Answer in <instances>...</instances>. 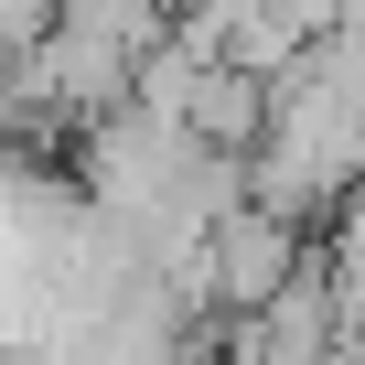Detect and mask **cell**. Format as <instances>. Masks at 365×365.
Returning <instances> with one entry per match:
<instances>
[{"instance_id":"1","label":"cell","mask_w":365,"mask_h":365,"mask_svg":"<svg viewBox=\"0 0 365 365\" xmlns=\"http://www.w3.org/2000/svg\"><path fill=\"white\" fill-rule=\"evenodd\" d=\"M312 76L365 118V22H333V33H322V54H312Z\"/></svg>"}]
</instances>
